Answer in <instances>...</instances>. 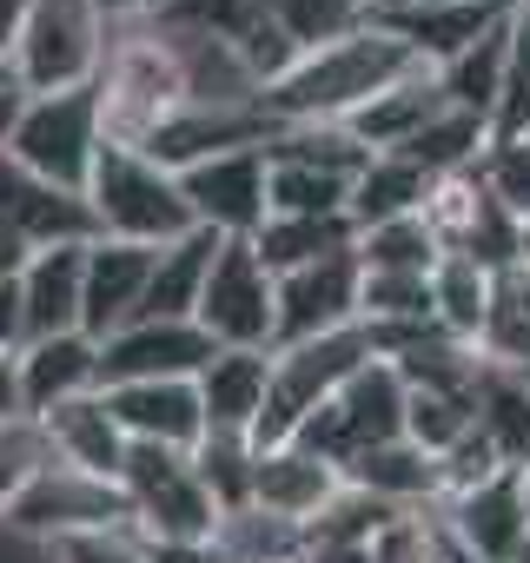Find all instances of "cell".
I'll return each mask as SVG.
<instances>
[{
  "mask_svg": "<svg viewBox=\"0 0 530 563\" xmlns=\"http://www.w3.org/2000/svg\"><path fill=\"white\" fill-rule=\"evenodd\" d=\"M411 67H424L391 27L365 21L358 34L332 41V47H312L292 60L286 80H273L258 93L265 120L273 126H306V120H352L365 100H378L391 80H405Z\"/></svg>",
  "mask_w": 530,
  "mask_h": 563,
  "instance_id": "cell-1",
  "label": "cell"
},
{
  "mask_svg": "<svg viewBox=\"0 0 530 563\" xmlns=\"http://www.w3.org/2000/svg\"><path fill=\"white\" fill-rule=\"evenodd\" d=\"M93 87H100V120H107V140L113 146H146V133L159 120H173L179 107H192L186 100V67H179V54L166 41L159 14L113 27L107 67H100Z\"/></svg>",
  "mask_w": 530,
  "mask_h": 563,
  "instance_id": "cell-2",
  "label": "cell"
},
{
  "mask_svg": "<svg viewBox=\"0 0 530 563\" xmlns=\"http://www.w3.org/2000/svg\"><path fill=\"white\" fill-rule=\"evenodd\" d=\"M87 206H93L100 239H126V245H173L199 225L186 192H179V173H166L140 146H113V140L93 159Z\"/></svg>",
  "mask_w": 530,
  "mask_h": 563,
  "instance_id": "cell-3",
  "label": "cell"
},
{
  "mask_svg": "<svg viewBox=\"0 0 530 563\" xmlns=\"http://www.w3.org/2000/svg\"><path fill=\"white\" fill-rule=\"evenodd\" d=\"M8 153L14 166L87 192L93 159L107 153V120H100V87H67V93H21V113L8 126Z\"/></svg>",
  "mask_w": 530,
  "mask_h": 563,
  "instance_id": "cell-4",
  "label": "cell"
},
{
  "mask_svg": "<svg viewBox=\"0 0 530 563\" xmlns=\"http://www.w3.org/2000/svg\"><path fill=\"white\" fill-rule=\"evenodd\" d=\"M113 21L100 14V0H34V14L8 54V74L21 93H67L93 87L107 67Z\"/></svg>",
  "mask_w": 530,
  "mask_h": 563,
  "instance_id": "cell-5",
  "label": "cell"
},
{
  "mask_svg": "<svg viewBox=\"0 0 530 563\" xmlns=\"http://www.w3.org/2000/svg\"><path fill=\"white\" fill-rule=\"evenodd\" d=\"M372 358H378V352H372L365 325L279 345V352H273V391H265V418H258V438H252V444H286V438H292L325 398H339V385H345L352 372H365Z\"/></svg>",
  "mask_w": 530,
  "mask_h": 563,
  "instance_id": "cell-6",
  "label": "cell"
},
{
  "mask_svg": "<svg viewBox=\"0 0 530 563\" xmlns=\"http://www.w3.org/2000/svg\"><path fill=\"white\" fill-rule=\"evenodd\" d=\"M192 325L219 352H273V332H279V278L258 265L252 239H219Z\"/></svg>",
  "mask_w": 530,
  "mask_h": 563,
  "instance_id": "cell-7",
  "label": "cell"
},
{
  "mask_svg": "<svg viewBox=\"0 0 530 563\" xmlns=\"http://www.w3.org/2000/svg\"><path fill=\"white\" fill-rule=\"evenodd\" d=\"M405 378L391 372V358H372L365 372H352L345 385H339V398H325L299 431H292V444H306V451H319L325 464H352L358 451H372V444H391V438H405Z\"/></svg>",
  "mask_w": 530,
  "mask_h": 563,
  "instance_id": "cell-8",
  "label": "cell"
},
{
  "mask_svg": "<svg viewBox=\"0 0 530 563\" xmlns=\"http://www.w3.org/2000/svg\"><path fill=\"white\" fill-rule=\"evenodd\" d=\"M120 523H133L120 484L87 477V471H67V464H47L14 497V510L0 517V530H14L21 543H41V550H54L67 537H87V530H120Z\"/></svg>",
  "mask_w": 530,
  "mask_h": 563,
  "instance_id": "cell-9",
  "label": "cell"
},
{
  "mask_svg": "<svg viewBox=\"0 0 530 563\" xmlns=\"http://www.w3.org/2000/svg\"><path fill=\"white\" fill-rule=\"evenodd\" d=\"M265 173H273V159H265V146H239V153H212L199 166L179 173V192L192 206V219L219 239H252L265 219H273V206H265Z\"/></svg>",
  "mask_w": 530,
  "mask_h": 563,
  "instance_id": "cell-10",
  "label": "cell"
},
{
  "mask_svg": "<svg viewBox=\"0 0 530 563\" xmlns=\"http://www.w3.org/2000/svg\"><path fill=\"white\" fill-rule=\"evenodd\" d=\"M219 345L192 319H133L126 332L100 339V391L153 385V378H199Z\"/></svg>",
  "mask_w": 530,
  "mask_h": 563,
  "instance_id": "cell-11",
  "label": "cell"
},
{
  "mask_svg": "<svg viewBox=\"0 0 530 563\" xmlns=\"http://www.w3.org/2000/svg\"><path fill=\"white\" fill-rule=\"evenodd\" d=\"M358 286H365L358 252H339V258H319L306 272H286L279 278V332H273V352L279 345H299V339H325V332L358 325Z\"/></svg>",
  "mask_w": 530,
  "mask_h": 563,
  "instance_id": "cell-12",
  "label": "cell"
},
{
  "mask_svg": "<svg viewBox=\"0 0 530 563\" xmlns=\"http://www.w3.org/2000/svg\"><path fill=\"white\" fill-rule=\"evenodd\" d=\"M438 530L451 550L477 556V563H510L523 543H530V517H523V484L517 471H497L490 484L464 490V497H444L438 504Z\"/></svg>",
  "mask_w": 530,
  "mask_h": 563,
  "instance_id": "cell-13",
  "label": "cell"
},
{
  "mask_svg": "<svg viewBox=\"0 0 530 563\" xmlns=\"http://www.w3.org/2000/svg\"><path fill=\"white\" fill-rule=\"evenodd\" d=\"M153 252L159 245H126V239H93L87 245V286H80V332L100 345L113 332H126L146 312V286H153Z\"/></svg>",
  "mask_w": 530,
  "mask_h": 563,
  "instance_id": "cell-14",
  "label": "cell"
},
{
  "mask_svg": "<svg viewBox=\"0 0 530 563\" xmlns=\"http://www.w3.org/2000/svg\"><path fill=\"white\" fill-rule=\"evenodd\" d=\"M0 219H8L34 252H47V245H93L100 239L87 192L54 186V179L14 166L8 153H0Z\"/></svg>",
  "mask_w": 530,
  "mask_h": 563,
  "instance_id": "cell-15",
  "label": "cell"
},
{
  "mask_svg": "<svg viewBox=\"0 0 530 563\" xmlns=\"http://www.w3.org/2000/svg\"><path fill=\"white\" fill-rule=\"evenodd\" d=\"M345 490V471L325 464L319 451L306 444H258V464H252V504L258 510H273L286 523H312L332 497Z\"/></svg>",
  "mask_w": 530,
  "mask_h": 563,
  "instance_id": "cell-16",
  "label": "cell"
},
{
  "mask_svg": "<svg viewBox=\"0 0 530 563\" xmlns=\"http://www.w3.org/2000/svg\"><path fill=\"white\" fill-rule=\"evenodd\" d=\"M378 27H391L424 67H451L464 47H477L490 27L510 21V0H464V8H378Z\"/></svg>",
  "mask_w": 530,
  "mask_h": 563,
  "instance_id": "cell-17",
  "label": "cell"
},
{
  "mask_svg": "<svg viewBox=\"0 0 530 563\" xmlns=\"http://www.w3.org/2000/svg\"><path fill=\"white\" fill-rule=\"evenodd\" d=\"M192 391H199L206 431L258 438L265 391H273V352H212V358H206V372L192 378Z\"/></svg>",
  "mask_w": 530,
  "mask_h": 563,
  "instance_id": "cell-18",
  "label": "cell"
},
{
  "mask_svg": "<svg viewBox=\"0 0 530 563\" xmlns=\"http://www.w3.org/2000/svg\"><path fill=\"white\" fill-rule=\"evenodd\" d=\"M120 431L133 444H166V451H192L206 438V411L192 378H153V385H113L107 391Z\"/></svg>",
  "mask_w": 530,
  "mask_h": 563,
  "instance_id": "cell-19",
  "label": "cell"
},
{
  "mask_svg": "<svg viewBox=\"0 0 530 563\" xmlns=\"http://www.w3.org/2000/svg\"><path fill=\"white\" fill-rule=\"evenodd\" d=\"M34 424L47 431V451H54V464L120 484V464H126V444H133V438L120 431V418H113L107 391H93V398H74V405L47 411V418H34Z\"/></svg>",
  "mask_w": 530,
  "mask_h": 563,
  "instance_id": "cell-20",
  "label": "cell"
},
{
  "mask_svg": "<svg viewBox=\"0 0 530 563\" xmlns=\"http://www.w3.org/2000/svg\"><path fill=\"white\" fill-rule=\"evenodd\" d=\"M100 391V345L87 332H60V339H34L21 345V398L27 418H47L74 398Z\"/></svg>",
  "mask_w": 530,
  "mask_h": 563,
  "instance_id": "cell-21",
  "label": "cell"
},
{
  "mask_svg": "<svg viewBox=\"0 0 530 563\" xmlns=\"http://www.w3.org/2000/svg\"><path fill=\"white\" fill-rule=\"evenodd\" d=\"M451 100H444V80H438V67H411L405 80H391L378 100H365L345 126L372 146V153H398V146H411L438 113H444Z\"/></svg>",
  "mask_w": 530,
  "mask_h": 563,
  "instance_id": "cell-22",
  "label": "cell"
},
{
  "mask_svg": "<svg viewBox=\"0 0 530 563\" xmlns=\"http://www.w3.org/2000/svg\"><path fill=\"white\" fill-rule=\"evenodd\" d=\"M345 484L391 504V510H438L444 504V484H438V457L418 451L411 438H391V444H372L345 464Z\"/></svg>",
  "mask_w": 530,
  "mask_h": 563,
  "instance_id": "cell-23",
  "label": "cell"
},
{
  "mask_svg": "<svg viewBox=\"0 0 530 563\" xmlns=\"http://www.w3.org/2000/svg\"><path fill=\"white\" fill-rule=\"evenodd\" d=\"M80 286H87V245H47L21 272V299H27V345L80 332Z\"/></svg>",
  "mask_w": 530,
  "mask_h": 563,
  "instance_id": "cell-24",
  "label": "cell"
},
{
  "mask_svg": "<svg viewBox=\"0 0 530 563\" xmlns=\"http://www.w3.org/2000/svg\"><path fill=\"white\" fill-rule=\"evenodd\" d=\"M358 245V225L345 219V212H332V219H265L258 232H252V252H258V265L273 272V278H286V272H306V265H319V258H339V252H352Z\"/></svg>",
  "mask_w": 530,
  "mask_h": 563,
  "instance_id": "cell-25",
  "label": "cell"
},
{
  "mask_svg": "<svg viewBox=\"0 0 530 563\" xmlns=\"http://www.w3.org/2000/svg\"><path fill=\"white\" fill-rule=\"evenodd\" d=\"M212 252H219V232H206V225H192L186 239L159 245L140 319H192L199 312V292H206V272H212Z\"/></svg>",
  "mask_w": 530,
  "mask_h": 563,
  "instance_id": "cell-26",
  "label": "cell"
},
{
  "mask_svg": "<svg viewBox=\"0 0 530 563\" xmlns=\"http://www.w3.org/2000/svg\"><path fill=\"white\" fill-rule=\"evenodd\" d=\"M471 411H477V431L490 438V451L504 457V471H523L530 464V385H523V372L484 365Z\"/></svg>",
  "mask_w": 530,
  "mask_h": 563,
  "instance_id": "cell-27",
  "label": "cell"
},
{
  "mask_svg": "<svg viewBox=\"0 0 530 563\" xmlns=\"http://www.w3.org/2000/svg\"><path fill=\"white\" fill-rule=\"evenodd\" d=\"M477 358L523 372L530 365V265H504L490 272V306L477 325Z\"/></svg>",
  "mask_w": 530,
  "mask_h": 563,
  "instance_id": "cell-28",
  "label": "cell"
},
{
  "mask_svg": "<svg viewBox=\"0 0 530 563\" xmlns=\"http://www.w3.org/2000/svg\"><path fill=\"white\" fill-rule=\"evenodd\" d=\"M424 192H431V173H418V166L398 159V153H372V166L352 179L345 212H352V225L365 232V225H391V219L424 212Z\"/></svg>",
  "mask_w": 530,
  "mask_h": 563,
  "instance_id": "cell-29",
  "label": "cell"
},
{
  "mask_svg": "<svg viewBox=\"0 0 530 563\" xmlns=\"http://www.w3.org/2000/svg\"><path fill=\"white\" fill-rule=\"evenodd\" d=\"M391 372L405 378V391H431V398H471L477 391V372H484V358H477V345H464V339H451V332H424V339H411L398 358H391Z\"/></svg>",
  "mask_w": 530,
  "mask_h": 563,
  "instance_id": "cell-30",
  "label": "cell"
},
{
  "mask_svg": "<svg viewBox=\"0 0 530 563\" xmlns=\"http://www.w3.org/2000/svg\"><path fill=\"white\" fill-rule=\"evenodd\" d=\"M273 159H299V166H319L332 179H358L372 166V146L345 126V120H306V126H279L265 140Z\"/></svg>",
  "mask_w": 530,
  "mask_h": 563,
  "instance_id": "cell-31",
  "label": "cell"
},
{
  "mask_svg": "<svg viewBox=\"0 0 530 563\" xmlns=\"http://www.w3.org/2000/svg\"><path fill=\"white\" fill-rule=\"evenodd\" d=\"M504 67H510V21L490 27L477 47H464L451 67H438L444 100H451L457 113H477V120L490 126V107H497V93H504Z\"/></svg>",
  "mask_w": 530,
  "mask_h": 563,
  "instance_id": "cell-32",
  "label": "cell"
},
{
  "mask_svg": "<svg viewBox=\"0 0 530 563\" xmlns=\"http://www.w3.org/2000/svg\"><path fill=\"white\" fill-rule=\"evenodd\" d=\"M490 153V126L477 120V113H457V107H444L411 146H398V159H411L418 173H431V179H451V173H477V159Z\"/></svg>",
  "mask_w": 530,
  "mask_h": 563,
  "instance_id": "cell-33",
  "label": "cell"
},
{
  "mask_svg": "<svg viewBox=\"0 0 530 563\" xmlns=\"http://www.w3.org/2000/svg\"><path fill=\"white\" fill-rule=\"evenodd\" d=\"M484 306H490V272H477L471 258L444 252L431 265V325L477 345V325H484Z\"/></svg>",
  "mask_w": 530,
  "mask_h": 563,
  "instance_id": "cell-34",
  "label": "cell"
},
{
  "mask_svg": "<svg viewBox=\"0 0 530 563\" xmlns=\"http://www.w3.org/2000/svg\"><path fill=\"white\" fill-rule=\"evenodd\" d=\"M212 537H219V550H225L232 563H299V556H306V523H286V517H273V510H258V504L219 517Z\"/></svg>",
  "mask_w": 530,
  "mask_h": 563,
  "instance_id": "cell-35",
  "label": "cell"
},
{
  "mask_svg": "<svg viewBox=\"0 0 530 563\" xmlns=\"http://www.w3.org/2000/svg\"><path fill=\"white\" fill-rule=\"evenodd\" d=\"M345 199H352V179H332V173L299 166V159H273V173H265V206L279 219H332V212H345Z\"/></svg>",
  "mask_w": 530,
  "mask_h": 563,
  "instance_id": "cell-36",
  "label": "cell"
},
{
  "mask_svg": "<svg viewBox=\"0 0 530 563\" xmlns=\"http://www.w3.org/2000/svg\"><path fill=\"white\" fill-rule=\"evenodd\" d=\"M252 464H258V444H252V438L206 431V438L192 444V477L206 484V497H212L219 517H232V510L252 504Z\"/></svg>",
  "mask_w": 530,
  "mask_h": 563,
  "instance_id": "cell-37",
  "label": "cell"
},
{
  "mask_svg": "<svg viewBox=\"0 0 530 563\" xmlns=\"http://www.w3.org/2000/svg\"><path fill=\"white\" fill-rule=\"evenodd\" d=\"M358 325H431V272H365Z\"/></svg>",
  "mask_w": 530,
  "mask_h": 563,
  "instance_id": "cell-38",
  "label": "cell"
},
{
  "mask_svg": "<svg viewBox=\"0 0 530 563\" xmlns=\"http://www.w3.org/2000/svg\"><path fill=\"white\" fill-rule=\"evenodd\" d=\"M352 252H358L365 272H431L438 265V239H431V225L418 212L391 219V225H365Z\"/></svg>",
  "mask_w": 530,
  "mask_h": 563,
  "instance_id": "cell-39",
  "label": "cell"
},
{
  "mask_svg": "<svg viewBox=\"0 0 530 563\" xmlns=\"http://www.w3.org/2000/svg\"><path fill=\"white\" fill-rule=\"evenodd\" d=\"M47 464H54V451H47V431H41L34 418L0 424V517L14 510V497H21Z\"/></svg>",
  "mask_w": 530,
  "mask_h": 563,
  "instance_id": "cell-40",
  "label": "cell"
},
{
  "mask_svg": "<svg viewBox=\"0 0 530 563\" xmlns=\"http://www.w3.org/2000/svg\"><path fill=\"white\" fill-rule=\"evenodd\" d=\"M471 424H477L471 398H431V391H411V398H405V438H411L418 451H431V457H444Z\"/></svg>",
  "mask_w": 530,
  "mask_h": 563,
  "instance_id": "cell-41",
  "label": "cell"
},
{
  "mask_svg": "<svg viewBox=\"0 0 530 563\" xmlns=\"http://www.w3.org/2000/svg\"><path fill=\"white\" fill-rule=\"evenodd\" d=\"M477 179L490 186V199L517 225H530V133L523 140H490V153L477 159Z\"/></svg>",
  "mask_w": 530,
  "mask_h": 563,
  "instance_id": "cell-42",
  "label": "cell"
},
{
  "mask_svg": "<svg viewBox=\"0 0 530 563\" xmlns=\"http://www.w3.org/2000/svg\"><path fill=\"white\" fill-rule=\"evenodd\" d=\"M530 133V34H517L510 21V67H504V93L490 107V140H523Z\"/></svg>",
  "mask_w": 530,
  "mask_h": 563,
  "instance_id": "cell-43",
  "label": "cell"
},
{
  "mask_svg": "<svg viewBox=\"0 0 530 563\" xmlns=\"http://www.w3.org/2000/svg\"><path fill=\"white\" fill-rule=\"evenodd\" d=\"M497 471H504V457L490 451V438H484L477 424H471V431H464V438H457L444 457H438V484H444V497H464V490L490 484Z\"/></svg>",
  "mask_w": 530,
  "mask_h": 563,
  "instance_id": "cell-44",
  "label": "cell"
},
{
  "mask_svg": "<svg viewBox=\"0 0 530 563\" xmlns=\"http://www.w3.org/2000/svg\"><path fill=\"white\" fill-rule=\"evenodd\" d=\"M47 563H146V543L133 537V523H120V530H87V537L54 543Z\"/></svg>",
  "mask_w": 530,
  "mask_h": 563,
  "instance_id": "cell-45",
  "label": "cell"
},
{
  "mask_svg": "<svg viewBox=\"0 0 530 563\" xmlns=\"http://www.w3.org/2000/svg\"><path fill=\"white\" fill-rule=\"evenodd\" d=\"M27 345V299H21V278H0V352H21Z\"/></svg>",
  "mask_w": 530,
  "mask_h": 563,
  "instance_id": "cell-46",
  "label": "cell"
},
{
  "mask_svg": "<svg viewBox=\"0 0 530 563\" xmlns=\"http://www.w3.org/2000/svg\"><path fill=\"white\" fill-rule=\"evenodd\" d=\"M146 563H232V556L219 550V537H192V543H146Z\"/></svg>",
  "mask_w": 530,
  "mask_h": 563,
  "instance_id": "cell-47",
  "label": "cell"
},
{
  "mask_svg": "<svg viewBox=\"0 0 530 563\" xmlns=\"http://www.w3.org/2000/svg\"><path fill=\"white\" fill-rule=\"evenodd\" d=\"M27 418V398H21V352H0V424Z\"/></svg>",
  "mask_w": 530,
  "mask_h": 563,
  "instance_id": "cell-48",
  "label": "cell"
},
{
  "mask_svg": "<svg viewBox=\"0 0 530 563\" xmlns=\"http://www.w3.org/2000/svg\"><path fill=\"white\" fill-rule=\"evenodd\" d=\"M27 258H34V245H27L8 219H0V278H21V272H27Z\"/></svg>",
  "mask_w": 530,
  "mask_h": 563,
  "instance_id": "cell-49",
  "label": "cell"
},
{
  "mask_svg": "<svg viewBox=\"0 0 530 563\" xmlns=\"http://www.w3.org/2000/svg\"><path fill=\"white\" fill-rule=\"evenodd\" d=\"M173 0H100V14L113 21V27H126V21H153V14H166Z\"/></svg>",
  "mask_w": 530,
  "mask_h": 563,
  "instance_id": "cell-50",
  "label": "cell"
},
{
  "mask_svg": "<svg viewBox=\"0 0 530 563\" xmlns=\"http://www.w3.org/2000/svg\"><path fill=\"white\" fill-rule=\"evenodd\" d=\"M27 14H34V0H0V60L14 54V41H21Z\"/></svg>",
  "mask_w": 530,
  "mask_h": 563,
  "instance_id": "cell-51",
  "label": "cell"
},
{
  "mask_svg": "<svg viewBox=\"0 0 530 563\" xmlns=\"http://www.w3.org/2000/svg\"><path fill=\"white\" fill-rule=\"evenodd\" d=\"M299 563H372V543H306Z\"/></svg>",
  "mask_w": 530,
  "mask_h": 563,
  "instance_id": "cell-52",
  "label": "cell"
},
{
  "mask_svg": "<svg viewBox=\"0 0 530 563\" xmlns=\"http://www.w3.org/2000/svg\"><path fill=\"white\" fill-rule=\"evenodd\" d=\"M378 8H464V0H378ZM372 8V14H378Z\"/></svg>",
  "mask_w": 530,
  "mask_h": 563,
  "instance_id": "cell-53",
  "label": "cell"
},
{
  "mask_svg": "<svg viewBox=\"0 0 530 563\" xmlns=\"http://www.w3.org/2000/svg\"><path fill=\"white\" fill-rule=\"evenodd\" d=\"M517 484H523V517H530V464L517 471Z\"/></svg>",
  "mask_w": 530,
  "mask_h": 563,
  "instance_id": "cell-54",
  "label": "cell"
},
{
  "mask_svg": "<svg viewBox=\"0 0 530 563\" xmlns=\"http://www.w3.org/2000/svg\"><path fill=\"white\" fill-rule=\"evenodd\" d=\"M517 265H530V225H523V245H517Z\"/></svg>",
  "mask_w": 530,
  "mask_h": 563,
  "instance_id": "cell-55",
  "label": "cell"
},
{
  "mask_svg": "<svg viewBox=\"0 0 530 563\" xmlns=\"http://www.w3.org/2000/svg\"><path fill=\"white\" fill-rule=\"evenodd\" d=\"M444 563H477V556H464V550H451V543H444Z\"/></svg>",
  "mask_w": 530,
  "mask_h": 563,
  "instance_id": "cell-56",
  "label": "cell"
},
{
  "mask_svg": "<svg viewBox=\"0 0 530 563\" xmlns=\"http://www.w3.org/2000/svg\"><path fill=\"white\" fill-rule=\"evenodd\" d=\"M510 563H530V543H523V550H517V556H510Z\"/></svg>",
  "mask_w": 530,
  "mask_h": 563,
  "instance_id": "cell-57",
  "label": "cell"
},
{
  "mask_svg": "<svg viewBox=\"0 0 530 563\" xmlns=\"http://www.w3.org/2000/svg\"><path fill=\"white\" fill-rule=\"evenodd\" d=\"M523 385H530V365H523Z\"/></svg>",
  "mask_w": 530,
  "mask_h": 563,
  "instance_id": "cell-58",
  "label": "cell"
}]
</instances>
